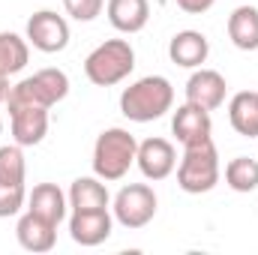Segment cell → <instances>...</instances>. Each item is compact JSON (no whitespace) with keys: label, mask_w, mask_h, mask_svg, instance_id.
Instances as JSON below:
<instances>
[{"label":"cell","mask_w":258,"mask_h":255,"mask_svg":"<svg viewBox=\"0 0 258 255\" xmlns=\"http://www.w3.org/2000/svg\"><path fill=\"white\" fill-rule=\"evenodd\" d=\"M174 105V87L165 75H144L120 93V111L126 120L150 123L168 114Z\"/></svg>","instance_id":"6da1fadb"},{"label":"cell","mask_w":258,"mask_h":255,"mask_svg":"<svg viewBox=\"0 0 258 255\" xmlns=\"http://www.w3.org/2000/svg\"><path fill=\"white\" fill-rule=\"evenodd\" d=\"M135 153H138V141L129 129L111 126L99 132L93 144V174L102 180L126 177V171L135 165Z\"/></svg>","instance_id":"7a4b0ae2"},{"label":"cell","mask_w":258,"mask_h":255,"mask_svg":"<svg viewBox=\"0 0 258 255\" xmlns=\"http://www.w3.org/2000/svg\"><path fill=\"white\" fill-rule=\"evenodd\" d=\"M135 69V48L129 39H105L84 57V75L96 87H114Z\"/></svg>","instance_id":"3957f363"},{"label":"cell","mask_w":258,"mask_h":255,"mask_svg":"<svg viewBox=\"0 0 258 255\" xmlns=\"http://www.w3.org/2000/svg\"><path fill=\"white\" fill-rule=\"evenodd\" d=\"M219 153H216V144L213 138L207 141H198L183 147V159L177 165V186L189 195H201V192H210L219 183Z\"/></svg>","instance_id":"277c9868"},{"label":"cell","mask_w":258,"mask_h":255,"mask_svg":"<svg viewBox=\"0 0 258 255\" xmlns=\"http://www.w3.org/2000/svg\"><path fill=\"white\" fill-rule=\"evenodd\" d=\"M69 96V75L63 69H39L27 78H21L18 84H12L6 102H33V105H42V108H51L57 102H63Z\"/></svg>","instance_id":"5b68a950"},{"label":"cell","mask_w":258,"mask_h":255,"mask_svg":"<svg viewBox=\"0 0 258 255\" xmlns=\"http://www.w3.org/2000/svg\"><path fill=\"white\" fill-rule=\"evenodd\" d=\"M156 192L153 186H147V183H129L123 189L114 195V204H111V210H114V219L129 228V231H135V228H144L153 216H156Z\"/></svg>","instance_id":"8992f818"},{"label":"cell","mask_w":258,"mask_h":255,"mask_svg":"<svg viewBox=\"0 0 258 255\" xmlns=\"http://www.w3.org/2000/svg\"><path fill=\"white\" fill-rule=\"evenodd\" d=\"M27 42L42 54H57L69 45V24L63 15L39 9L27 18Z\"/></svg>","instance_id":"52a82bcc"},{"label":"cell","mask_w":258,"mask_h":255,"mask_svg":"<svg viewBox=\"0 0 258 255\" xmlns=\"http://www.w3.org/2000/svg\"><path fill=\"white\" fill-rule=\"evenodd\" d=\"M9 120H12V138L21 147H33L48 135V108L33 102H6Z\"/></svg>","instance_id":"ba28073f"},{"label":"cell","mask_w":258,"mask_h":255,"mask_svg":"<svg viewBox=\"0 0 258 255\" xmlns=\"http://www.w3.org/2000/svg\"><path fill=\"white\" fill-rule=\"evenodd\" d=\"M135 165L147 180H165L177 168V150L168 138H147L138 144Z\"/></svg>","instance_id":"9c48e42d"},{"label":"cell","mask_w":258,"mask_h":255,"mask_svg":"<svg viewBox=\"0 0 258 255\" xmlns=\"http://www.w3.org/2000/svg\"><path fill=\"white\" fill-rule=\"evenodd\" d=\"M114 216L105 210H72L69 216V234L78 246H99L111 237Z\"/></svg>","instance_id":"30bf717a"},{"label":"cell","mask_w":258,"mask_h":255,"mask_svg":"<svg viewBox=\"0 0 258 255\" xmlns=\"http://www.w3.org/2000/svg\"><path fill=\"white\" fill-rule=\"evenodd\" d=\"M225 90H228V84L216 69L198 66L186 81V102H192L204 111H216L225 102Z\"/></svg>","instance_id":"8fae6325"},{"label":"cell","mask_w":258,"mask_h":255,"mask_svg":"<svg viewBox=\"0 0 258 255\" xmlns=\"http://www.w3.org/2000/svg\"><path fill=\"white\" fill-rule=\"evenodd\" d=\"M171 132H174V138H177L183 147L198 144V141H207V138L213 135L210 111L198 108L192 102H183V105L174 111V117H171Z\"/></svg>","instance_id":"7c38bea8"},{"label":"cell","mask_w":258,"mask_h":255,"mask_svg":"<svg viewBox=\"0 0 258 255\" xmlns=\"http://www.w3.org/2000/svg\"><path fill=\"white\" fill-rule=\"evenodd\" d=\"M15 237H18L21 249H27V252H48L57 243V225L27 210V213L18 216Z\"/></svg>","instance_id":"4fadbf2b"},{"label":"cell","mask_w":258,"mask_h":255,"mask_svg":"<svg viewBox=\"0 0 258 255\" xmlns=\"http://www.w3.org/2000/svg\"><path fill=\"white\" fill-rule=\"evenodd\" d=\"M210 54V42L201 30H180L171 36L168 42V57L171 63L183 66V69H198Z\"/></svg>","instance_id":"5bb4252c"},{"label":"cell","mask_w":258,"mask_h":255,"mask_svg":"<svg viewBox=\"0 0 258 255\" xmlns=\"http://www.w3.org/2000/svg\"><path fill=\"white\" fill-rule=\"evenodd\" d=\"M105 15L117 33H138L150 21L147 0H105Z\"/></svg>","instance_id":"9a60e30c"},{"label":"cell","mask_w":258,"mask_h":255,"mask_svg":"<svg viewBox=\"0 0 258 255\" xmlns=\"http://www.w3.org/2000/svg\"><path fill=\"white\" fill-rule=\"evenodd\" d=\"M66 207H69V198L57 183H36L33 192H27V210L54 225L66 219Z\"/></svg>","instance_id":"2e32d148"},{"label":"cell","mask_w":258,"mask_h":255,"mask_svg":"<svg viewBox=\"0 0 258 255\" xmlns=\"http://www.w3.org/2000/svg\"><path fill=\"white\" fill-rule=\"evenodd\" d=\"M66 198H69V207L72 210H105L111 204L108 186L96 174L93 177H75L69 192H66Z\"/></svg>","instance_id":"e0dca14e"},{"label":"cell","mask_w":258,"mask_h":255,"mask_svg":"<svg viewBox=\"0 0 258 255\" xmlns=\"http://www.w3.org/2000/svg\"><path fill=\"white\" fill-rule=\"evenodd\" d=\"M228 120L237 135L243 138H258V93L240 90L228 102Z\"/></svg>","instance_id":"ac0fdd59"},{"label":"cell","mask_w":258,"mask_h":255,"mask_svg":"<svg viewBox=\"0 0 258 255\" xmlns=\"http://www.w3.org/2000/svg\"><path fill=\"white\" fill-rule=\"evenodd\" d=\"M228 39L240 51L258 48V9L255 6H237L228 15Z\"/></svg>","instance_id":"d6986e66"},{"label":"cell","mask_w":258,"mask_h":255,"mask_svg":"<svg viewBox=\"0 0 258 255\" xmlns=\"http://www.w3.org/2000/svg\"><path fill=\"white\" fill-rule=\"evenodd\" d=\"M30 60V42L18 33L3 30L0 33V75H15Z\"/></svg>","instance_id":"ffe728a7"},{"label":"cell","mask_w":258,"mask_h":255,"mask_svg":"<svg viewBox=\"0 0 258 255\" xmlns=\"http://www.w3.org/2000/svg\"><path fill=\"white\" fill-rule=\"evenodd\" d=\"M225 183L234 192H252L258 189V162L249 156H234L225 165Z\"/></svg>","instance_id":"44dd1931"},{"label":"cell","mask_w":258,"mask_h":255,"mask_svg":"<svg viewBox=\"0 0 258 255\" xmlns=\"http://www.w3.org/2000/svg\"><path fill=\"white\" fill-rule=\"evenodd\" d=\"M24 177H27V165H24L21 144H3L0 147V183L24 186Z\"/></svg>","instance_id":"7402d4cb"},{"label":"cell","mask_w":258,"mask_h":255,"mask_svg":"<svg viewBox=\"0 0 258 255\" xmlns=\"http://www.w3.org/2000/svg\"><path fill=\"white\" fill-rule=\"evenodd\" d=\"M27 204V189L24 186H9L0 183V219L21 213V207Z\"/></svg>","instance_id":"603a6c76"},{"label":"cell","mask_w":258,"mask_h":255,"mask_svg":"<svg viewBox=\"0 0 258 255\" xmlns=\"http://www.w3.org/2000/svg\"><path fill=\"white\" fill-rule=\"evenodd\" d=\"M63 9L75 21H93L96 15H102L105 0H63Z\"/></svg>","instance_id":"cb8c5ba5"},{"label":"cell","mask_w":258,"mask_h":255,"mask_svg":"<svg viewBox=\"0 0 258 255\" xmlns=\"http://www.w3.org/2000/svg\"><path fill=\"white\" fill-rule=\"evenodd\" d=\"M174 3H177L183 12H189V15H204L216 0H174Z\"/></svg>","instance_id":"d4e9b609"},{"label":"cell","mask_w":258,"mask_h":255,"mask_svg":"<svg viewBox=\"0 0 258 255\" xmlns=\"http://www.w3.org/2000/svg\"><path fill=\"white\" fill-rule=\"evenodd\" d=\"M9 90H12V84H9V75H0V102H6Z\"/></svg>","instance_id":"484cf974"},{"label":"cell","mask_w":258,"mask_h":255,"mask_svg":"<svg viewBox=\"0 0 258 255\" xmlns=\"http://www.w3.org/2000/svg\"><path fill=\"white\" fill-rule=\"evenodd\" d=\"M0 135H3V120H0Z\"/></svg>","instance_id":"4316f807"}]
</instances>
